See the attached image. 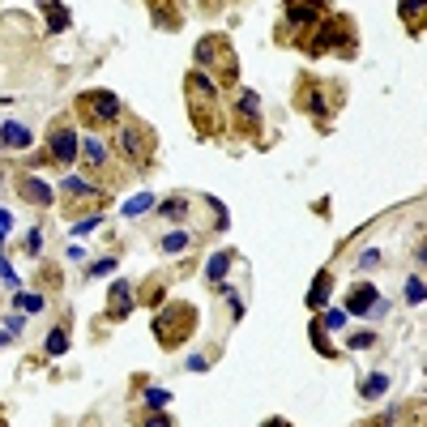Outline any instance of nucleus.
I'll return each mask as SVG.
<instances>
[{
  "label": "nucleus",
  "mask_w": 427,
  "mask_h": 427,
  "mask_svg": "<svg viewBox=\"0 0 427 427\" xmlns=\"http://www.w3.org/2000/svg\"><path fill=\"white\" fill-rule=\"evenodd\" d=\"M184 103H188V120L197 137H223L227 133V112H223V86L214 81L205 69L184 73Z\"/></svg>",
  "instance_id": "1"
},
{
  "label": "nucleus",
  "mask_w": 427,
  "mask_h": 427,
  "mask_svg": "<svg viewBox=\"0 0 427 427\" xmlns=\"http://www.w3.org/2000/svg\"><path fill=\"white\" fill-rule=\"evenodd\" d=\"M312 60H320V56H355L359 51V34H355V18H346V13H325L316 26H312V34L299 43Z\"/></svg>",
  "instance_id": "2"
},
{
  "label": "nucleus",
  "mask_w": 427,
  "mask_h": 427,
  "mask_svg": "<svg viewBox=\"0 0 427 427\" xmlns=\"http://www.w3.org/2000/svg\"><path fill=\"white\" fill-rule=\"evenodd\" d=\"M197 325H201V312L192 303H184V299H163L158 312H154V320H150V329H154V338H158L163 350L188 346L192 334H197Z\"/></svg>",
  "instance_id": "3"
},
{
  "label": "nucleus",
  "mask_w": 427,
  "mask_h": 427,
  "mask_svg": "<svg viewBox=\"0 0 427 427\" xmlns=\"http://www.w3.org/2000/svg\"><path fill=\"white\" fill-rule=\"evenodd\" d=\"M112 154L129 171H150L154 158H158V137L145 120H120L116 137H112Z\"/></svg>",
  "instance_id": "4"
},
{
  "label": "nucleus",
  "mask_w": 427,
  "mask_h": 427,
  "mask_svg": "<svg viewBox=\"0 0 427 427\" xmlns=\"http://www.w3.org/2000/svg\"><path fill=\"white\" fill-rule=\"evenodd\" d=\"M342 103H346V90L338 81H325V77H299L295 86V107L303 116H312L320 129H329L334 116L342 112Z\"/></svg>",
  "instance_id": "5"
},
{
  "label": "nucleus",
  "mask_w": 427,
  "mask_h": 427,
  "mask_svg": "<svg viewBox=\"0 0 427 427\" xmlns=\"http://www.w3.org/2000/svg\"><path fill=\"white\" fill-rule=\"evenodd\" d=\"M192 60H197V69H205L223 90H235L239 86V56H235L231 34H205L197 43V51H192Z\"/></svg>",
  "instance_id": "6"
},
{
  "label": "nucleus",
  "mask_w": 427,
  "mask_h": 427,
  "mask_svg": "<svg viewBox=\"0 0 427 427\" xmlns=\"http://www.w3.org/2000/svg\"><path fill=\"white\" fill-rule=\"evenodd\" d=\"M73 116L90 133H107V129H116L124 120V103L112 90H81L77 103H73Z\"/></svg>",
  "instance_id": "7"
},
{
  "label": "nucleus",
  "mask_w": 427,
  "mask_h": 427,
  "mask_svg": "<svg viewBox=\"0 0 427 427\" xmlns=\"http://www.w3.org/2000/svg\"><path fill=\"white\" fill-rule=\"evenodd\" d=\"M329 13V0H282V26H278V39L282 43H303L312 34V26Z\"/></svg>",
  "instance_id": "8"
},
{
  "label": "nucleus",
  "mask_w": 427,
  "mask_h": 427,
  "mask_svg": "<svg viewBox=\"0 0 427 427\" xmlns=\"http://www.w3.org/2000/svg\"><path fill=\"white\" fill-rule=\"evenodd\" d=\"M60 197L69 201V209H90V214H103V205H112V192L98 180H86V176H65Z\"/></svg>",
  "instance_id": "9"
},
{
  "label": "nucleus",
  "mask_w": 427,
  "mask_h": 427,
  "mask_svg": "<svg viewBox=\"0 0 427 427\" xmlns=\"http://www.w3.org/2000/svg\"><path fill=\"white\" fill-rule=\"evenodd\" d=\"M231 124H235V133H244V137H256V141L265 137L256 90H248V86H235V90H231Z\"/></svg>",
  "instance_id": "10"
},
{
  "label": "nucleus",
  "mask_w": 427,
  "mask_h": 427,
  "mask_svg": "<svg viewBox=\"0 0 427 427\" xmlns=\"http://www.w3.org/2000/svg\"><path fill=\"white\" fill-rule=\"evenodd\" d=\"M47 154H51V163L65 167V171L81 158V137H77V129H73L69 120H56V124H51V133H47Z\"/></svg>",
  "instance_id": "11"
},
{
  "label": "nucleus",
  "mask_w": 427,
  "mask_h": 427,
  "mask_svg": "<svg viewBox=\"0 0 427 427\" xmlns=\"http://www.w3.org/2000/svg\"><path fill=\"white\" fill-rule=\"evenodd\" d=\"M346 312H355V316H385V299H381V291L372 287V282H355L350 291H346V303H342Z\"/></svg>",
  "instance_id": "12"
},
{
  "label": "nucleus",
  "mask_w": 427,
  "mask_h": 427,
  "mask_svg": "<svg viewBox=\"0 0 427 427\" xmlns=\"http://www.w3.org/2000/svg\"><path fill=\"white\" fill-rule=\"evenodd\" d=\"M112 158H116V154H112V145H107L98 133H94V137H81V163H86L90 180H98V184H103V171L112 167Z\"/></svg>",
  "instance_id": "13"
},
{
  "label": "nucleus",
  "mask_w": 427,
  "mask_h": 427,
  "mask_svg": "<svg viewBox=\"0 0 427 427\" xmlns=\"http://www.w3.org/2000/svg\"><path fill=\"white\" fill-rule=\"evenodd\" d=\"M145 9H150V22L158 30H180L184 26V5L180 0H145Z\"/></svg>",
  "instance_id": "14"
},
{
  "label": "nucleus",
  "mask_w": 427,
  "mask_h": 427,
  "mask_svg": "<svg viewBox=\"0 0 427 427\" xmlns=\"http://www.w3.org/2000/svg\"><path fill=\"white\" fill-rule=\"evenodd\" d=\"M18 192H22V201H30L34 209H47L51 201H56V192H51L39 176H30V171H22V176H18Z\"/></svg>",
  "instance_id": "15"
},
{
  "label": "nucleus",
  "mask_w": 427,
  "mask_h": 427,
  "mask_svg": "<svg viewBox=\"0 0 427 427\" xmlns=\"http://www.w3.org/2000/svg\"><path fill=\"white\" fill-rule=\"evenodd\" d=\"M137 308V299H133V287L120 278V282H112V295H107V316L112 320H124L129 312Z\"/></svg>",
  "instance_id": "16"
},
{
  "label": "nucleus",
  "mask_w": 427,
  "mask_h": 427,
  "mask_svg": "<svg viewBox=\"0 0 427 427\" xmlns=\"http://www.w3.org/2000/svg\"><path fill=\"white\" fill-rule=\"evenodd\" d=\"M154 214H163L167 223H184L188 214H192V197H188V192H171V197H163V201H154Z\"/></svg>",
  "instance_id": "17"
},
{
  "label": "nucleus",
  "mask_w": 427,
  "mask_h": 427,
  "mask_svg": "<svg viewBox=\"0 0 427 427\" xmlns=\"http://www.w3.org/2000/svg\"><path fill=\"white\" fill-rule=\"evenodd\" d=\"M34 145V133L18 120H5L0 124V150H30Z\"/></svg>",
  "instance_id": "18"
},
{
  "label": "nucleus",
  "mask_w": 427,
  "mask_h": 427,
  "mask_svg": "<svg viewBox=\"0 0 427 427\" xmlns=\"http://www.w3.org/2000/svg\"><path fill=\"white\" fill-rule=\"evenodd\" d=\"M69 329H73V316H65L56 329H51L47 338H43V355H51V359H60L65 350H69Z\"/></svg>",
  "instance_id": "19"
},
{
  "label": "nucleus",
  "mask_w": 427,
  "mask_h": 427,
  "mask_svg": "<svg viewBox=\"0 0 427 427\" xmlns=\"http://www.w3.org/2000/svg\"><path fill=\"white\" fill-rule=\"evenodd\" d=\"M329 291H334V274L320 270L316 282H312V291H308V312H320V308H325V303H329Z\"/></svg>",
  "instance_id": "20"
},
{
  "label": "nucleus",
  "mask_w": 427,
  "mask_h": 427,
  "mask_svg": "<svg viewBox=\"0 0 427 427\" xmlns=\"http://www.w3.org/2000/svg\"><path fill=\"white\" fill-rule=\"evenodd\" d=\"M39 9H43V18H47V34H60L73 18H69V9L60 5V0H39Z\"/></svg>",
  "instance_id": "21"
},
{
  "label": "nucleus",
  "mask_w": 427,
  "mask_h": 427,
  "mask_svg": "<svg viewBox=\"0 0 427 427\" xmlns=\"http://www.w3.org/2000/svg\"><path fill=\"white\" fill-rule=\"evenodd\" d=\"M231 265H235V248H223V252H214V256L205 261V278H209V282H223Z\"/></svg>",
  "instance_id": "22"
},
{
  "label": "nucleus",
  "mask_w": 427,
  "mask_h": 427,
  "mask_svg": "<svg viewBox=\"0 0 427 427\" xmlns=\"http://www.w3.org/2000/svg\"><path fill=\"white\" fill-rule=\"evenodd\" d=\"M158 248H163L167 256H180V252H188V248H192V231L176 227V231H167L163 239H158Z\"/></svg>",
  "instance_id": "23"
},
{
  "label": "nucleus",
  "mask_w": 427,
  "mask_h": 427,
  "mask_svg": "<svg viewBox=\"0 0 427 427\" xmlns=\"http://www.w3.org/2000/svg\"><path fill=\"white\" fill-rule=\"evenodd\" d=\"M167 299V278H150L145 287H137V303H145V308H158Z\"/></svg>",
  "instance_id": "24"
},
{
  "label": "nucleus",
  "mask_w": 427,
  "mask_h": 427,
  "mask_svg": "<svg viewBox=\"0 0 427 427\" xmlns=\"http://www.w3.org/2000/svg\"><path fill=\"white\" fill-rule=\"evenodd\" d=\"M13 308L26 312V316H39L47 308V295L43 291H13Z\"/></svg>",
  "instance_id": "25"
},
{
  "label": "nucleus",
  "mask_w": 427,
  "mask_h": 427,
  "mask_svg": "<svg viewBox=\"0 0 427 427\" xmlns=\"http://www.w3.org/2000/svg\"><path fill=\"white\" fill-rule=\"evenodd\" d=\"M423 5L427 0H402L398 5V18L410 26V34H423Z\"/></svg>",
  "instance_id": "26"
},
{
  "label": "nucleus",
  "mask_w": 427,
  "mask_h": 427,
  "mask_svg": "<svg viewBox=\"0 0 427 427\" xmlns=\"http://www.w3.org/2000/svg\"><path fill=\"white\" fill-rule=\"evenodd\" d=\"M385 389H389V376H385V372H367V376L359 381V398H363V402H376Z\"/></svg>",
  "instance_id": "27"
},
{
  "label": "nucleus",
  "mask_w": 427,
  "mask_h": 427,
  "mask_svg": "<svg viewBox=\"0 0 427 427\" xmlns=\"http://www.w3.org/2000/svg\"><path fill=\"white\" fill-rule=\"evenodd\" d=\"M312 350H316L320 359H338V346L329 342V329L320 325V320H312Z\"/></svg>",
  "instance_id": "28"
},
{
  "label": "nucleus",
  "mask_w": 427,
  "mask_h": 427,
  "mask_svg": "<svg viewBox=\"0 0 427 427\" xmlns=\"http://www.w3.org/2000/svg\"><path fill=\"white\" fill-rule=\"evenodd\" d=\"M120 209H124V218H141V214L154 209V197H150V192H137V197H129Z\"/></svg>",
  "instance_id": "29"
},
{
  "label": "nucleus",
  "mask_w": 427,
  "mask_h": 427,
  "mask_svg": "<svg viewBox=\"0 0 427 427\" xmlns=\"http://www.w3.org/2000/svg\"><path fill=\"white\" fill-rule=\"evenodd\" d=\"M346 316H350L346 308H334V312H325V316H320V325H325L329 334H342V329H346Z\"/></svg>",
  "instance_id": "30"
},
{
  "label": "nucleus",
  "mask_w": 427,
  "mask_h": 427,
  "mask_svg": "<svg viewBox=\"0 0 427 427\" xmlns=\"http://www.w3.org/2000/svg\"><path fill=\"white\" fill-rule=\"evenodd\" d=\"M423 295H427V291H423V274H410V278H406V303H410V308H419V303H423Z\"/></svg>",
  "instance_id": "31"
},
{
  "label": "nucleus",
  "mask_w": 427,
  "mask_h": 427,
  "mask_svg": "<svg viewBox=\"0 0 427 427\" xmlns=\"http://www.w3.org/2000/svg\"><path fill=\"white\" fill-rule=\"evenodd\" d=\"M205 205L214 209V231H227V205L218 197H205Z\"/></svg>",
  "instance_id": "32"
},
{
  "label": "nucleus",
  "mask_w": 427,
  "mask_h": 427,
  "mask_svg": "<svg viewBox=\"0 0 427 427\" xmlns=\"http://www.w3.org/2000/svg\"><path fill=\"white\" fill-rule=\"evenodd\" d=\"M141 389H145V406H150V410H154V406H167V402H171V393H167V389H150V381H145Z\"/></svg>",
  "instance_id": "33"
},
{
  "label": "nucleus",
  "mask_w": 427,
  "mask_h": 427,
  "mask_svg": "<svg viewBox=\"0 0 427 427\" xmlns=\"http://www.w3.org/2000/svg\"><path fill=\"white\" fill-rule=\"evenodd\" d=\"M94 227H103V214H86V218H77V223H73V235H86V231H94Z\"/></svg>",
  "instance_id": "34"
},
{
  "label": "nucleus",
  "mask_w": 427,
  "mask_h": 427,
  "mask_svg": "<svg viewBox=\"0 0 427 427\" xmlns=\"http://www.w3.org/2000/svg\"><path fill=\"white\" fill-rule=\"evenodd\" d=\"M376 342H381L376 334H367V329H363V334H355V338H350L346 346H350V350H372V346H376Z\"/></svg>",
  "instance_id": "35"
},
{
  "label": "nucleus",
  "mask_w": 427,
  "mask_h": 427,
  "mask_svg": "<svg viewBox=\"0 0 427 427\" xmlns=\"http://www.w3.org/2000/svg\"><path fill=\"white\" fill-rule=\"evenodd\" d=\"M39 287H43V291H56V287H60V274L47 265V270H39Z\"/></svg>",
  "instance_id": "36"
},
{
  "label": "nucleus",
  "mask_w": 427,
  "mask_h": 427,
  "mask_svg": "<svg viewBox=\"0 0 427 427\" xmlns=\"http://www.w3.org/2000/svg\"><path fill=\"white\" fill-rule=\"evenodd\" d=\"M112 270H116V256H103V261L90 265V278H103V274H112Z\"/></svg>",
  "instance_id": "37"
},
{
  "label": "nucleus",
  "mask_w": 427,
  "mask_h": 427,
  "mask_svg": "<svg viewBox=\"0 0 427 427\" xmlns=\"http://www.w3.org/2000/svg\"><path fill=\"white\" fill-rule=\"evenodd\" d=\"M141 423H150V427H167V423H176V419H171L167 410H158V406H154V414H141Z\"/></svg>",
  "instance_id": "38"
},
{
  "label": "nucleus",
  "mask_w": 427,
  "mask_h": 427,
  "mask_svg": "<svg viewBox=\"0 0 427 427\" xmlns=\"http://www.w3.org/2000/svg\"><path fill=\"white\" fill-rule=\"evenodd\" d=\"M26 252H30V256L43 252V231H39V227H30V235H26Z\"/></svg>",
  "instance_id": "39"
},
{
  "label": "nucleus",
  "mask_w": 427,
  "mask_h": 427,
  "mask_svg": "<svg viewBox=\"0 0 427 427\" xmlns=\"http://www.w3.org/2000/svg\"><path fill=\"white\" fill-rule=\"evenodd\" d=\"M376 265H381V248H367L359 256V270H376Z\"/></svg>",
  "instance_id": "40"
},
{
  "label": "nucleus",
  "mask_w": 427,
  "mask_h": 427,
  "mask_svg": "<svg viewBox=\"0 0 427 427\" xmlns=\"http://www.w3.org/2000/svg\"><path fill=\"white\" fill-rule=\"evenodd\" d=\"M209 363H214V359H209V355H192V359H188V372H205V367H209Z\"/></svg>",
  "instance_id": "41"
},
{
  "label": "nucleus",
  "mask_w": 427,
  "mask_h": 427,
  "mask_svg": "<svg viewBox=\"0 0 427 427\" xmlns=\"http://www.w3.org/2000/svg\"><path fill=\"white\" fill-rule=\"evenodd\" d=\"M9 223H13V218H9V209H0V231H9Z\"/></svg>",
  "instance_id": "42"
},
{
  "label": "nucleus",
  "mask_w": 427,
  "mask_h": 427,
  "mask_svg": "<svg viewBox=\"0 0 427 427\" xmlns=\"http://www.w3.org/2000/svg\"><path fill=\"white\" fill-rule=\"evenodd\" d=\"M0 346H9V329H0Z\"/></svg>",
  "instance_id": "43"
},
{
  "label": "nucleus",
  "mask_w": 427,
  "mask_h": 427,
  "mask_svg": "<svg viewBox=\"0 0 427 427\" xmlns=\"http://www.w3.org/2000/svg\"><path fill=\"white\" fill-rule=\"evenodd\" d=\"M0 423H5V410H0Z\"/></svg>",
  "instance_id": "44"
}]
</instances>
